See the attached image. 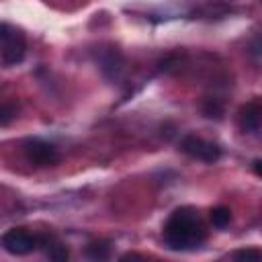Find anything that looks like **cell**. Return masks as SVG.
<instances>
[{
  "label": "cell",
  "mask_w": 262,
  "mask_h": 262,
  "mask_svg": "<svg viewBox=\"0 0 262 262\" xmlns=\"http://www.w3.org/2000/svg\"><path fill=\"white\" fill-rule=\"evenodd\" d=\"M252 170H254L258 176H262V160H254V164H252Z\"/></svg>",
  "instance_id": "7c38bea8"
},
{
  "label": "cell",
  "mask_w": 262,
  "mask_h": 262,
  "mask_svg": "<svg viewBox=\"0 0 262 262\" xmlns=\"http://www.w3.org/2000/svg\"><path fill=\"white\" fill-rule=\"evenodd\" d=\"M45 256L51 258V260H68V248L57 242L55 237H49V235H41V246Z\"/></svg>",
  "instance_id": "52a82bcc"
},
{
  "label": "cell",
  "mask_w": 262,
  "mask_h": 262,
  "mask_svg": "<svg viewBox=\"0 0 262 262\" xmlns=\"http://www.w3.org/2000/svg\"><path fill=\"white\" fill-rule=\"evenodd\" d=\"M2 246L8 254L25 256L41 246V235H35L25 227H12L2 235Z\"/></svg>",
  "instance_id": "3957f363"
},
{
  "label": "cell",
  "mask_w": 262,
  "mask_h": 262,
  "mask_svg": "<svg viewBox=\"0 0 262 262\" xmlns=\"http://www.w3.org/2000/svg\"><path fill=\"white\" fill-rule=\"evenodd\" d=\"M235 260H262V252L258 250H237L233 254Z\"/></svg>",
  "instance_id": "30bf717a"
},
{
  "label": "cell",
  "mask_w": 262,
  "mask_h": 262,
  "mask_svg": "<svg viewBox=\"0 0 262 262\" xmlns=\"http://www.w3.org/2000/svg\"><path fill=\"white\" fill-rule=\"evenodd\" d=\"M0 39H2V66L4 68H12L16 63H20L25 53H27L25 35L16 27H12L8 23H2Z\"/></svg>",
  "instance_id": "7a4b0ae2"
},
{
  "label": "cell",
  "mask_w": 262,
  "mask_h": 262,
  "mask_svg": "<svg viewBox=\"0 0 262 262\" xmlns=\"http://www.w3.org/2000/svg\"><path fill=\"white\" fill-rule=\"evenodd\" d=\"M86 256L94 258V260H106L111 256V246L108 242H92L86 248Z\"/></svg>",
  "instance_id": "ba28073f"
},
{
  "label": "cell",
  "mask_w": 262,
  "mask_h": 262,
  "mask_svg": "<svg viewBox=\"0 0 262 262\" xmlns=\"http://www.w3.org/2000/svg\"><path fill=\"white\" fill-rule=\"evenodd\" d=\"M23 151H25L27 160L35 166H53L59 160V154H57L55 145L49 143V141H43L39 137L27 139L23 143Z\"/></svg>",
  "instance_id": "277c9868"
},
{
  "label": "cell",
  "mask_w": 262,
  "mask_h": 262,
  "mask_svg": "<svg viewBox=\"0 0 262 262\" xmlns=\"http://www.w3.org/2000/svg\"><path fill=\"white\" fill-rule=\"evenodd\" d=\"M180 149L186 156H190L192 160H201V162H207V164L217 162L219 156H221V149L215 143H211L203 137H196V135H186L180 141Z\"/></svg>",
  "instance_id": "5b68a950"
},
{
  "label": "cell",
  "mask_w": 262,
  "mask_h": 262,
  "mask_svg": "<svg viewBox=\"0 0 262 262\" xmlns=\"http://www.w3.org/2000/svg\"><path fill=\"white\" fill-rule=\"evenodd\" d=\"M229 221H231V211L227 209V207H215L213 211H211V223L215 225V227H219V229H223L225 225H229Z\"/></svg>",
  "instance_id": "9c48e42d"
},
{
  "label": "cell",
  "mask_w": 262,
  "mask_h": 262,
  "mask_svg": "<svg viewBox=\"0 0 262 262\" xmlns=\"http://www.w3.org/2000/svg\"><path fill=\"white\" fill-rule=\"evenodd\" d=\"M16 113V108H12L8 102H4L2 104V117H0V123H2V127H6L8 123H10V119H12V115Z\"/></svg>",
  "instance_id": "8fae6325"
},
{
  "label": "cell",
  "mask_w": 262,
  "mask_h": 262,
  "mask_svg": "<svg viewBox=\"0 0 262 262\" xmlns=\"http://www.w3.org/2000/svg\"><path fill=\"white\" fill-rule=\"evenodd\" d=\"M237 125L242 131H258L262 129V100L256 98V100H250L246 104L239 106L237 111Z\"/></svg>",
  "instance_id": "8992f818"
},
{
  "label": "cell",
  "mask_w": 262,
  "mask_h": 262,
  "mask_svg": "<svg viewBox=\"0 0 262 262\" xmlns=\"http://www.w3.org/2000/svg\"><path fill=\"white\" fill-rule=\"evenodd\" d=\"M205 237H207V229L201 217L188 207L176 209L164 225V242L170 250L176 252L194 250L205 242Z\"/></svg>",
  "instance_id": "6da1fadb"
}]
</instances>
